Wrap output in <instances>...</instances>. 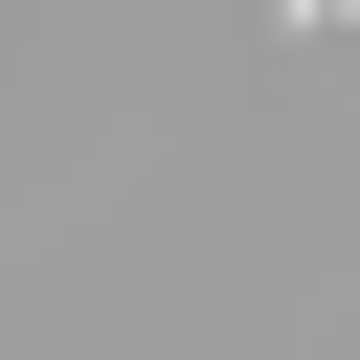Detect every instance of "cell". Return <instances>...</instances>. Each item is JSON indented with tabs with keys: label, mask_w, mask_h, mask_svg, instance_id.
<instances>
[{
	"label": "cell",
	"mask_w": 360,
	"mask_h": 360,
	"mask_svg": "<svg viewBox=\"0 0 360 360\" xmlns=\"http://www.w3.org/2000/svg\"><path fill=\"white\" fill-rule=\"evenodd\" d=\"M292 22H338V0H292Z\"/></svg>",
	"instance_id": "cell-1"
}]
</instances>
